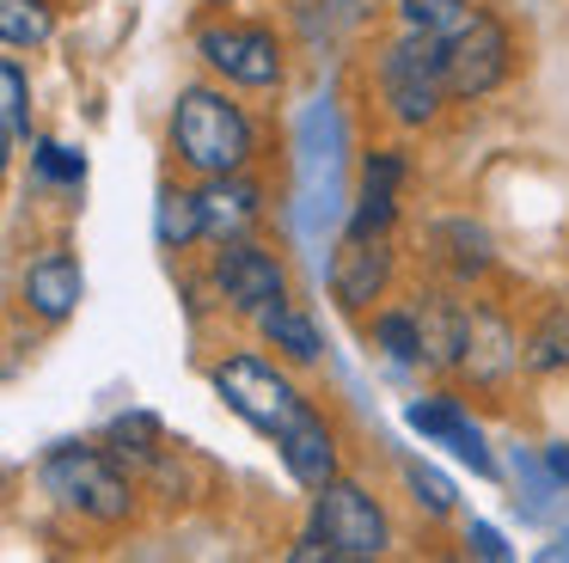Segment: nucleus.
<instances>
[{
	"mask_svg": "<svg viewBox=\"0 0 569 563\" xmlns=\"http://www.w3.org/2000/svg\"><path fill=\"white\" fill-rule=\"evenodd\" d=\"M172 154L202 178H227L251 159V117L214 86H184L172 105Z\"/></svg>",
	"mask_w": 569,
	"mask_h": 563,
	"instance_id": "nucleus-1",
	"label": "nucleus"
},
{
	"mask_svg": "<svg viewBox=\"0 0 569 563\" xmlns=\"http://www.w3.org/2000/svg\"><path fill=\"white\" fill-rule=\"evenodd\" d=\"M392 533H386V514L380 502L368 496L361 484H343L331 477L325 490H312V533L295 557H337V563H368L386 557Z\"/></svg>",
	"mask_w": 569,
	"mask_h": 563,
	"instance_id": "nucleus-2",
	"label": "nucleus"
},
{
	"mask_svg": "<svg viewBox=\"0 0 569 563\" xmlns=\"http://www.w3.org/2000/svg\"><path fill=\"white\" fill-rule=\"evenodd\" d=\"M214 392L227 398V411L246 416V423L270 441L295 435L312 416V404L295 392V379H288L282 367H270L263 355H227V362L214 367Z\"/></svg>",
	"mask_w": 569,
	"mask_h": 563,
	"instance_id": "nucleus-3",
	"label": "nucleus"
},
{
	"mask_svg": "<svg viewBox=\"0 0 569 563\" xmlns=\"http://www.w3.org/2000/svg\"><path fill=\"white\" fill-rule=\"evenodd\" d=\"M380 92L398 122H429L447 92V61H441V31H410L380 56Z\"/></svg>",
	"mask_w": 569,
	"mask_h": 563,
	"instance_id": "nucleus-4",
	"label": "nucleus"
},
{
	"mask_svg": "<svg viewBox=\"0 0 569 563\" xmlns=\"http://www.w3.org/2000/svg\"><path fill=\"white\" fill-rule=\"evenodd\" d=\"M38 477L62 508L87 514V521H104V526L129 521V484L99 447H56L50 460L38 465Z\"/></svg>",
	"mask_w": 569,
	"mask_h": 563,
	"instance_id": "nucleus-5",
	"label": "nucleus"
},
{
	"mask_svg": "<svg viewBox=\"0 0 569 563\" xmlns=\"http://www.w3.org/2000/svg\"><path fill=\"white\" fill-rule=\"evenodd\" d=\"M441 61H447V92L453 98H483L508 80V61H515V43H508L502 19L490 12H466L453 31H441Z\"/></svg>",
	"mask_w": 569,
	"mask_h": 563,
	"instance_id": "nucleus-6",
	"label": "nucleus"
},
{
	"mask_svg": "<svg viewBox=\"0 0 569 563\" xmlns=\"http://www.w3.org/2000/svg\"><path fill=\"white\" fill-rule=\"evenodd\" d=\"M209 282H214V294H221L233 313H251V318H258L263 306L288 300V269L251 239H227L221 251H214Z\"/></svg>",
	"mask_w": 569,
	"mask_h": 563,
	"instance_id": "nucleus-7",
	"label": "nucleus"
},
{
	"mask_svg": "<svg viewBox=\"0 0 569 563\" xmlns=\"http://www.w3.org/2000/svg\"><path fill=\"white\" fill-rule=\"evenodd\" d=\"M197 56L209 61L214 73H227L233 86H251V92L282 80V43H276L263 24H209V31L197 37Z\"/></svg>",
	"mask_w": 569,
	"mask_h": 563,
	"instance_id": "nucleus-8",
	"label": "nucleus"
},
{
	"mask_svg": "<svg viewBox=\"0 0 569 563\" xmlns=\"http://www.w3.org/2000/svg\"><path fill=\"white\" fill-rule=\"evenodd\" d=\"M386 282H392V251H386V239L343 233V251H337V264H331V294H337V306L361 313L368 300H380V294H386Z\"/></svg>",
	"mask_w": 569,
	"mask_h": 563,
	"instance_id": "nucleus-9",
	"label": "nucleus"
},
{
	"mask_svg": "<svg viewBox=\"0 0 569 563\" xmlns=\"http://www.w3.org/2000/svg\"><path fill=\"white\" fill-rule=\"evenodd\" d=\"M202 203V239H246V227L263 215V190L251 178H239V171H227V178H209L197 190Z\"/></svg>",
	"mask_w": 569,
	"mask_h": 563,
	"instance_id": "nucleus-10",
	"label": "nucleus"
},
{
	"mask_svg": "<svg viewBox=\"0 0 569 563\" xmlns=\"http://www.w3.org/2000/svg\"><path fill=\"white\" fill-rule=\"evenodd\" d=\"M80 294H87V276H80V264L68 251H43L38 264L26 269V306L38 318H50V325H62V318L74 313Z\"/></svg>",
	"mask_w": 569,
	"mask_h": 563,
	"instance_id": "nucleus-11",
	"label": "nucleus"
},
{
	"mask_svg": "<svg viewBox=\"0 0 569 563\" xmlns=\"http://www.w3.org/2000/svg\"><path fill=\"white\" fill-rule=\"evenodd\" d=\"M410 428H417V435H429V441H441V447H453L459 460L471 465V472H483V477L496 472L490 453H483L478 423H471V416L459 411L453 398H422V404H410Z\"/></svg>",
	"mask_w": 569,
	"mask_h": 563,
	"instance_id": "nucleus-12",
	"label": "nucleus"
},
{
	"mask_svg": "<svg viewBox=\"0 0 569 563\" xmlns=\"http://www.w3.org/2000/svg\"><path fill=\"white\" fill-rule=\"evenodd\" d=\"M398 178H405V159L398 154H373L368 166H361V203H356V220H349V233H361V239H386L398 220Z\"/></svg>",
	"mask_w": 569,
	"mask_h": 563,
	"instance_id": "nucleus-13",
	"label": "nucleus"
},
{
	"mask_svg": "<svg viewBox=\"0 0 569 563\" xmlns=\"http://www.w3.org/2000/svg\"><path fill=\"white\" fill-rule=\"evenodd\" d=\"M276 453H282L288 477H295L300 490H325V484L337 477V441H331V428H325L319 411H312L307 423L295 428V435L276 441Z\"/></svg>",
	"mask_w": 569,
	"mask_h": 563,
	"instance_id": "nucleus-14",
	"label": "nucleus"
},
{
	"mask_svg": "<svg viewBox=\"0 0 569 563\" xmlns=\"http://www.w3.org/2000/svg\"><path fill=\"white\" fill-rule=\"evenodd\" d=\"M520 362L515 337H508V325L496 313H471L466 318V349H459V367H466L471 379H502L508 367Z\"/></svg>",
	"mask_w": 569,
	"mask_h": 563,
	"instance_id": "nucleus-15",
	"label": "nucleus"
},
{
	"mask_svg": "<svg viewBox=\"0 0 569 563\" xmlns=\"http://www.w3.org/2000/svg\"><path fill=\"white\" fill-rule=\"evenodd\" d=\"M258 330L288 355V362H319V325H312L300 306H288V300L263 306V313H258Z\"/></svg>",
	"mask_w": 569,
	"mask_h": 563,
	"instance_id": "nucleus-16",
	"label": "nucleus"
},
{
	"mask_svg": "<svg viewBox=\"0 0 569 563\" xmlns=\"http://www.w3.org/2000/svg\"><path fill=\"white\" fill-rule=\"evenodd\" d=\"M190 239H202V203L190 190H166L160 196V245L184 251Z\"/></svg>",
	"mask_w": 569,
	"mask_h": 563,
	"instance_id": "nucleus-17",
	"label": "nucleus"
},
{
	"mask_svg": "<svg viewBox=\"0 0 569 563\" xmlns=\"http://www.w3.org/2000/svg\"><path fill=\"white\" fill-rule=\"evenodd\" d=\"M0 37L13 49H31L50 37V7L43 0H0Z\"/></svg>",
	"mask_w": 569,
	"mask_h": 563,
	"instance_id": "nucleus-18",
	"label": "nucleus"
},
{
	"mask_svg": "<svg viewBox=\"0 0 569 563\" xmlns=\"http://www.w3.org/2000/svg\"><path fill=\"white\" fill-rule=\"evenodd\" d=\"M373 343L392 362H422V318L417 313H380L373 318Z\"/></svg>",
	"mask_w": 569,
	"mask_h": 563,
	"instance_id": "nucleus-19",
	"label": "nucleus"
},
{
	"mask_svg": "<svg viewBox=\"0 0 569 563\" xmlns=\"http://www.w3.org/2000/svg\"><path fill=\"white\" fill-rule=\"evenodd\" d=\"M466 12H471V0H398V19L410 31H453Z\"/></svg>",
	"mask_w": 569,
	"mask_h": 563,
	"instance_id": "nucleus-20",
	"label": "nucleus"
},
{
	"mask_svg": "<svg viewBox=\"0 0 569 563\" xmlns=\"http://www.w3.org/2000/svg\"><path fill=\"white\" fill-rule=\"evenodd\" d=\"M569 362V313H551L539 330H532V349H527V367H563Z\"/></svg>",
	"mask_w": 569,
	"mask_h": 563,
	"instance_id": "nucleus-21",
	"label": "nucleus"
},
{
	"mask_svg": "<svg viewBox=\"0 0 569 563\" xmlns=\"http://www.w3.org/2000/svg\"><path fill=\"white\" fill-rule=\"evenodd\" d=\"M0 92H7V147H13L26 141V73H19V61L0 68Z\"/></svg>",
	"mask_w": 569,
	"mask_h": 563,
	"instance_id": "nucleus-22",
	"label": "nucleus"
},
{
	"mask_svg": "<svg viewBox=\"0 0 569 563\" xmlns=\"http://www.w3.org/2000/svg\"><path fill=\"white\" fill-rule=\"evenodd\" d=\"M405 477H410V490H417V502H422L429 514H447V508H453V484H447L441 472H429V465H410Z\"/></svg>",
	"mask_w": 569,
	"mask_h": 563,
	"instance_id": "nucleus-23",
	"label": "nucleus"
},
{
	"mask_svg": "<svg viewBox=\"0 0 569 563\" xmlns=\"http://www.w3.org/2000/svg\"><path fill=\"white\" fill-rule=\"evenodd\" d=\"M38 166L50 171V178H68V184L87 178V166H80V159L68 154V147H56V141H38Z\"/></svg>",
	"mask_w": 569,
	"mask_h": 563,
	"instance_id": "nucleus-24",
	"label": "nucleus"
},
{
	"mask_svg": "<svg viewBox=\"0 0 569 563\" xmlns=\"http://www.w3.org/2000/svg\"><path fill=\"white\" fill-rule=\"evenodd\" d=\"M471 539H478V551H483V557H502V539H496L490 526H471Z\"/></svg>",
	"mask_w": 569,
	"mask_h": 563,
	"instance_id": "nucleus-25",
	"label": "nucleus"
},
{
	"mask_svg": "<svg viewBox=\"0 0 569 563\" xmlns=\"http://www.w3.org/2000/svg\"><path fill=\"white\" fill-rule=\"evenodd\" d=\"M551 465H557V472H563V477H569V453H551Z\"/></svg>",
	"mask_w": 569,
	"mask_h": 563,
	"instance_id": "nucleus-26",
	"label": "nucleus"
}]
</instances>
